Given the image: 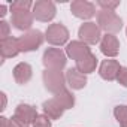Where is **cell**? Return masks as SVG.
I'll return each instance as SVG.
<instances>
[{
  "mask_svg": "<svg viewBox=\"0 0 127 127\" xmlns=\"http://www.w3.org/2000/svg\"><path fill=\"white\" fill-rule=\"evenodd\" d=\"M97 26L100 30H105L106 34H115L121 30L123 21L115 14V11H100L97 14Z\"/></svg>",
  "mask_w": 127,
  "mask_h": 127,
  "instance_id": "cell-1",
  "label": "cell"
},
{
  "mask_svg": "<svg viewBox=\"0 0 127 127\" xmlns=\"http://www.w3.org/2000/svg\"><path fill=\"white\" fill-rule=\"evenodd\" d=\"M43 84H45V88L54 94L63 91V90H66V76L63 75L61 70H45L43 75Z\"/></svg>",
  "mask_w": 127,
  "mask_h": 127,
  "instance_id": "cell-2",
  "label": "cell"
},
{
  "mask_svg": "<svg viewBox=\"0 0 127 127\" xmlns=\"http://www.w3.org/2000/svg\"><path fill=\"white\" fill-rule=\"evenodd\" d=\"M42 63L48 70H61L66 66V54L58 48H48L43 52Z\"/></svg>",
  "mask_w": 127,
  "mask_h": 127,
  "instance_id": "cell-3",
  "label": "cell"
},
{
  "mask_svg": "<svg viewBox=\"0 0 127 127\" xmlns=\"http://www.w3.org/2000/svg\"><path fill=\"white\" fill-rule=\"evenodd\" d=\"M43 34L39 30H30L27 33H24L23 36L18 37V46L21 52H29V51H34L37 49L42 43H43Z\"/></svg>",
  "mask_w": 127,
  "mask_h": 127,
  "instance_id": "cell-4",
  "label": "cell"
},
{
  "mask_svg": "<svg viewBox=\"0 0 127 127\" xmlns=\"http://www.w3.org/2000/svg\"><path fill=\"white\" fill-rule=\"evenodd\" d=\"M45 39L51 45L61 46V45H64L69 40V30L63 24H60V23L51 24L46 29V32H45Z\"/></svg>",
  "mask_w": 127,
  "mask_h": 127,
  "instance_id": "cell-5",
  "label": "cell"
},
{
  "mask_svg": "<svg viewBox=\"0 0 127 127\" xmlns=\"http://www.w3.org/2000/svg\"><path fill=\"white\" fill-rule=\"evenodd\" d=\"M55 5L49 0H37L36 3H33V18L42 23H48L55 17Z\"/></svg>",
  "mask_w": 127,
  "mask_h": 127,
  "instance_id": "cell-6",
  "label": "cell"
},
{
  "mask_svg": "<svg viewBox=\"0 0 127 127\" xmlns=\"http://www.w3.org/2000/svg\"><path fill=\"white\" fill-rule=\"evenodd\" d=\"M78 34H79V39L84 43H87V45H96L100 40V37H102L100 29H99V26L96 23H85V24H82L79 27Z\"/></svg>",
  "mask_w": 127,
  "mask_h": 127,
  "instance_id": "cell-7",
  "label": "cell"
},
{
  "mask_svg": "<svg viewBox=\"0 0 127 127\" xmlns=\"http://www.w3.org/2000/svg\"><path fill=\"white\" fill-rule=\"evenodd\" d=\"M70 11L76 18L90 20L96 14V6L94 3L87 2V0H75V2L70 3Z\"/></svg>",
  "mask_w": 127,
  "mask_h": 127,
  "instance_id": "cell-8",
  "label": "cell"
},
{
  "mask_svg": "<svg viewBox=\"0 0 127 127\" xmlns=\"http://www.w3.org/2000/svg\"><path fill=\"white\" fill-rule=\"evenodd\" d=\"M66 54H67V57H70L72 60L79 61V60L85 58L87 55H90L91 51H90L88 45L84 43L82 40H72V42L67 43V46H66Z\"/></svg>",
  "mask_w": 127,
  "mask_h": 127,
  "instance_id": "cell-9",
  "label": "cell"
},
{
  "mask_svg": "<svg viewBox=\"0 0 127 127\" xmlns=\"http://www.w3.org/2000/svg\"><path fill=\"white\" fill-rule=\"evenodd\" d=\"M120 69H121V66L117 60H112V58L103 60L99 67V75L106 81H114V79H117Z\"/></svg>",
  "mask_w": 127,
  "mask_h": 127,
  "instance_id": "cell-10",
  "label": "cell"
},
{
  "mask_svg": "<svg viewBox=\"0 0 127 127\" xmlns=\"http://www.w3.org/2000/svg\"><path fill=\"white\" fill-rule=\"evenodd\" d=\"M12 26L18 30H29L33 24V14L30 11H12Z\"/></svg>",
  "mask_w": 127,
  "mask_h": 127,
  "instance_id": "cell-11",
  "label": "cell"
},
{
  "mask_svg": "<svg viewBox=\"0 0 127 127\" xmlns=\"http://www.w3.org/2000/svg\"><path fill=\"white\" fill-rule=\"evenodd\" d=\"M100 51L106 57H115L120 52V42L115 34H105L100 42Z\"/></svg>",
  "mask_w": 127,
  "mask_h": 127,
  "instance_id": "cell-12",
  "label": "cell"
},
{
  "mask_svg": "<svg viewBox=\"0 0 127 127\" xmlns=\"http://www.w3.org/2000/svg\"><path fill=\"white\" fill-rule=\"evenodd\" d=\"M0 52H2V58H12L17 54H20V46H18V39L9 36L6 39H0Z\"/></svg>",
  "mask_w": 127,
  "mask_h": 127,
  "instance_id": "cell-13",
  "label": "cell"
},
{
  "mask_svg": "<svg viewBox=\"0 0 127 127\" xmlns=\"http://www.w3.org/2000/svg\"><path fill=\"white\" fill-rule=\"evenodd\" d=\"M66 82L72 90H81L87 85V76L82 72H79L76 67L69 69L66 72Z\"/></svg>",
  "mask_w": 127,
  "mask_h": 127,
  "instance_id": "cell-14",
  "label": "cell"
},
{
  "mask_svg": "<svg viewBox=\"0 0 127 127\" xmlns=\"http://www.w3.org/2000/svg\"><path fill=\"white\" fill-rule=\"evenodd\" d=\"M15 117L20 118L21 121L27 123L29 126L34 123V120L39 117L37 115V111L36 108H33L32 105H27V103H20L15 109Z\"/></svg>",
  "mask_w": 127,
  "mask_h": 127,
  "instance_id": "cell-15",
  "label": "cell"
},
{
  "mask_svg": "<svg viewBox=\"0 0 127 127\" xmlns=\"http://www.w3.org/2000/svg\"><path fill=\"white\" fill-rule=\"evenodd\" d=\"M32 66L29 63H18V64L14 67V78L18 84L24 85L32 79Z\"/></svg>",
  "mask_w": 127,
  "mask_h": 127,
  "instance_id": "cell-16",
  "label": "cell"
},
{
  "mask_svg": "<svg viewBox=\"0 0 127 127\" xmlns=\"http://www.w3.org/2000/svg\"><path fill=\"white\" fill-rule=\"evenodd\" d=\"M42 108H43V115H46L51 120H58L63 115V112H64V108H63L55 99H51V100L43 102Z\"/></svg>",
  "mask_w": 127,
  "mask_h": 127,
  "instance_id": "cell-17",
  "label": "cell"
},
{
  "mask_svg": "<svg viewBox=\"0 0 127 127\" xmlns=\"http://www.w3.org/2000/svg\"><path fill=\"white\" fill-rule=\"evenodd\" d=\"M96 66H97V58H96L94 54H90V55H87L85 58L76 61V69H78L79 72H82L84 75L94 72Z\"/></svg>",
  "mask_w": 127,
  "mask_h": 127,
  "instance_id": "cell-18",
  "label": "cell"
},
{
  "mask_svg": "<svg viewBox=\"0 0 127 127\" xmlns=\"http://www.w3.org/2000/svg\"><path fill=\"white\" fill-rule=\"evenodd\" d=\"M54 99H55L63 108H64V109H70V108H73V105H75V97H73V94H72L69 90H63V91L57 93Z\"/></svg>",
  "mask_w": 127,
  "mask_h": 127,
  "instance_id": "cell-19",
  "label": "cell"
},
{
  "mask_svg": "<svg viewBox=\"0 0 127 127\" xmlns=\"http://www.w3.org/2000/svg\"><path fill=\"white\" fill-rule=\"evenodd\" d=\"M114 115H115L117 121L120 123V126L124 124V123H127V106H126V105H118V106H115Z\"/></svg>",
  "mask_w": 127,
  "mask_h": 127,
  "instance_id": "cell-20",
  "label": "cell"
},
{
  "mask_svg": "<svg viewBox=\"0 0 127 127\" xmlns=\"http://www.w3.org/2000/svg\"><path fill=\"white\" fill-rule=\"evenodd\" d=\"M30 8H33L30 0H15L11 5V11H29Z\"/></svg>",
  "mask_w": 127,
  "mask_h": 127,
  "instance_id": "cell-21",
  "label": "cell"
},
{
  "mask_svg": "<svg viewBox=\"0 0 127 127\" xmlns=\"http://www.w3.org/2000/svg\"><path fill=\"white\" fill-rule=\"evenodd\" d=\"M97 5L103 11H115V8L120 6V2H118V0H115V2H109V0H108V2H106V0H99Z\"/></svg>",
  "mask_w": 127,
  "mask_h": 127,
  "instance_id": "cell-22",
  "label": "cell"
},
{
  "mask_svg": "<svg viewBox=\"0 0 127 127\" xmlns=\"http://www.w3.org/2000/svg\"><path fill=\"white\" fill-rule=\"evenodd\" d=\"M33 127H51V118H48L46 115H39L34 120Z\"/></svg>",
  "mask_w": 127,
  "mask_h": 127,
  "instance_id": "cell-23",
  "label": "cell"
},
{
  "mask_svg": "<svg viewBox=\"0 0 127 127\" xmlns=\"http://www.w3.org/2000/svg\"><path fill=\"white\" fill-rule=\"evenodd\" d=\"M117 81H118L123 87H127V67H121V69H120L118 76H117Z\"/></svg>",
  "mask_w": 127,
  "mask_h": 127,
  "instance_id": "cell-24",
  "label": "cell"
},
{
  "mask_svg": "<svg viewBox=\"0 0 127 127\" xmlns=\"http://www.w3.org/2000/svg\"><path fill=\"white\" fill-rule=\"evenodd\" d=\"M9 37V24L6 21L0 23V39H6Z\"/></svg>",
  "mask_w": 127,
  "mask_h": 127,
  "instance_id": "cell-25",
  "label": "cell"
},
{
  "mask_svg": "<svg viewBox=\"0 0 127 127\" xmlns=\"http://www.w3.org/2000/svg\"><path fill=\"white\" fill-rule=\"evenodd\" d=\"M11 124H12V127H29V124H27V123L21 121V120H20V118H17L15 115L12 117V120H11Z\"/></svg>",
  "mask_w": 127,
  "mask_h": 127,
  "instance_id": "cell-26",
  "label": "cell"
},
{
  "mask_svg": "<svg viewBox=\"0 0 127 127\" xmlns=\"http://www.w3.org/2000/svg\"><path fill=\"white\" fill-rule=\"evenodd\" d=\"M0 127H12L11 120H8L6 117H2L0 118Z\"/></svg>",
  "mask_w": 127,
  "mask_h": 127,
  "instance_id": "cell-27",
  "label": "cell"
},
{
  "mask_svg": "<svg viewBox=\"0 0 127 127\" xmlns=\"http://www.w3.org/2000/svg\"><path fill=\"white\" fill-rule=\"evenodd\" d=\"M0 97H2V106H0V109L5 111V108H6V94L5 93H0Z\"/></svg>",
  "mask_w": 127,
  "mask_h": 127,
  "instance_id": "cell-28",
  "label": "cell"
},
{
  "mask_svg": "<svg viewBox=\"0 0 127 127\" xmlns=\"http://www.w3.org/2000/svg\"><path fill=\"white\" fill-rule=\"evenodd\" d=\"M6 15V5H2L0 6V17H5Z\"/></svg>",
  "mask_w": 127,
  "mask_h": 127,
  "instance_id": "cell-29",
  "label": "cell"
},
{
  "mask_svg": "<svg viewBox=\"0 0 127 127\" xmlns=\"http://www.w3.org/2000/svg\"><path fill=\"white\" fill-rule=\"evenodd\" d=\"M121 127H127V123H124V124H121Z\"/></svg>",
  "mask_w": 127,
  "mask_h": 127,
  "instance_id": "cell-30",
  "label": "cell"
},
{
  "mask_svg": "<svg viewBox=\"0 0 127 127\" xmlns=\"http://www.w3.org/2000/svg\"><path fill=\"white\" fill-rule=\"evenodd\" d=\"M126 33H127V30H126Z\"/></svg>",
  "mask_w": 127,
  "mask_h": 127,
  "instance_id": "cell-31",
  "label": "cell"
}]
</instances>
